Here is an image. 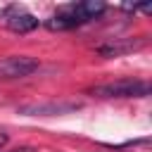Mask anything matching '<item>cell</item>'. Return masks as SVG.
Segmentation results:
<instances>
[{"mask_svg":"<svg viewBox=\"0 0 152 152\" xmlns=\"http://www.w3.org/2000/svg\"><path fill=\"white\" fill-rule=\"evenodd\" d=\"M78 24H83V21L71 12L69 5L62 7L57 14H52V17L48 19V28H50V31H64V28H74V26H78Z\"/></svg>","mask_w":152,"mask_h":152,"instance_id":"obj_6","label":"cell"},{"mask_svg":"<svg viewBox=\"0 0 152 152\" xmlns=\"http://www.w3.org/2000/svg\"><path fill=\"white\" fill-rule=\"evenodd\" d=\"M81 109V102H69V100H50V102H26L19 104L17 112L24 116H62Z\"/></svg>","mask_w":152,"mask_h":152,"instance_id":"obj_2","label":"cell"},{"mask_svg":"<svg viewBox=\"0 0 152 152\" xmlns=\"http://www.w3.org/2000/svg\"><path fill=\"white\" fill-rule=\"evenodd\" d=\"M36 69H38V59H33L28 55L0 57V81H14V78L31 76Z\"/></svg>","mask_w":152,"mask_h":152,"instance_id":"obj_3","label":"cell"},{"mask_svg":"<svg viewBox=\"0 0 152 152\" xmlns=\"http://www.w3.org/2000/svg\"><path fill=\"white\" fill-rule=\"evenodd\" d=\"M71 12L81 19V21H90V19H97L102 12H104V2L102 0H86V2H78V5H69Z\"/></svg>","mask_w":152,"mask_h":152,"instance_id":"obj_7","label":"cell"},{"mask_svg":"<svg viewBox=\"0 0 152 152\" xmlns=\"http://www.w3.org/2000/svg\"><path fill=\"white\" fill-rule=\"evenodd\" d=\"M5 21H7V26H10L14 33H28V31H33V28L38 26V19H36L33 14L24 12L19 5L5 7Z\"/></svg>","mask_w":152,"mask_h":152,"instance_id":"obj_4","label":"cell"},{"mask_svg":"<svg viewBox=\"0 0 152 152\" xmlns=\"http://www.w3.org/2000/svg\"><path fill=\"white\" fill-rule=\"evenodd\" d=\"M150 90H152V88H150L147 81L121 78V81H112V83L93 86L88 93H90V95H97V97H147Z\"/></svg>","mask_w":152,"mask_h":152,"instance_id":"obj_1","label":"cell"},{"mask_svg":"<svg viewBox=\"0 0 152 152\" xmlns=\"http://www.w3.org/2000/svg\"><path fill=\"white\" fill-rule=\"evenodd\" d=\"M7 152H36V147H17V150H7Z\"/></svg>","mask_w":152,"mask_h":152,"instance_id":"obj_8","label":"cell"},{"mask_svg":"<svg viewBox=\"0 0 152 152\" xmlns=\"http://www.w3.org/2000/svg\"><path fill=\"white\" fill-rule=\"evenodd\" d=\"M5 142H7V135H0V152H2V147H5Z\"/></svg>","mask_w":152,"mask_h":152,"instance_id":"obj_9","label":"cell"},{"mask_svg":"<svg viewBox=\"0 0 152 152\" xmlns=\"http://www.w3.org/2000/svg\"><path fill=\"white\" fill-rule=\"evenodd\" d=\"M145 38H116L112 43H102L97 45V55L102 57H121V55H128V52H135L140 48H145Z\"/></svg>","mask_w":152,"mask_h":152,"instance_id":"obj_5","label":"cell"}]
</instances>
